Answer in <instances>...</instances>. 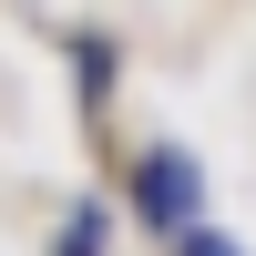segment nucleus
Listing matches in <instances>:
<instances>
[{
    "label": "nucleus",
    "instance_id": "obj_2",
    "mask_svg": "<svg viewBox=\"0 0 256 256\" xmlns=\"http://www.w3.org/2000/svg\"><path fill=\"white\" fill-rule=\"evenodd\" d=\"M62 256H102V216H72V226H62Z\"/></svg>",
    "mask_w": 256,
    "mask_h": 256
},
{
    "label": "nucleus",
    "instance_id": "obj_1",
    "mask_svg": "<svg viewBox=\"0 0 256 256\" xmlns=\"http://www.w3.org/2000/svg\"><path fill=\"white\" fill-rule=\"evenodd\" d=\"M134 195H144V216H154V226H195V164H184V154H154Z\"/></svg>",
    "mask_w": 256,
    "mask_h": 256
},
{
    "label": "nucleus",
    "instance_id": "obj_3",
    "mask_svg": "<svg viewBox=\"0 0 256 256\" xmlns=\"http://www.w3.org/2000/svg\"><path fill=\"white\" fill-rule=\"evenodd\" d=\"M174 236H184V256H236V246L216 236V226H174Z\"/></svg>",
    "mask_w": 256,
    "mask_h": 256
}]
</instances>
